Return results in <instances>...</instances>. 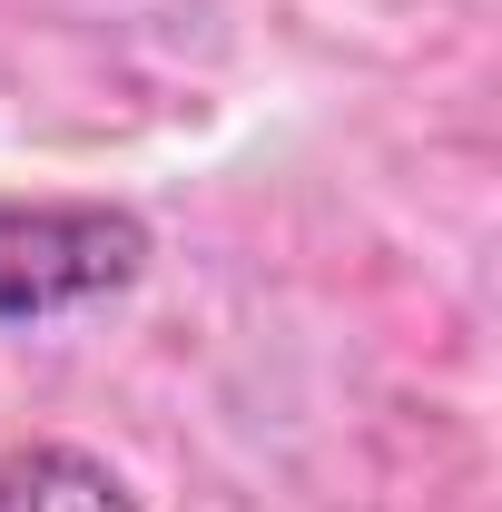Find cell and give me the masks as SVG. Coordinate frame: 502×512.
<instances>
[{
    "mask_svg": "<svg viewBox=\"0 0 502 512\" xmlns=\"http://www.w3.org/2000/svg\"><path fill=\"white\" fill-rule=\"evenodd\" d=\"M148 276V227L128 207H89V197H40L10 207L0 197V325H60L89 316Z\"/></svg>",
    "mask_w": 502,
    "mask_h": 512,
    "instance_id": "cell-1",
    "label": "cell"
},
{
    "mask_svg": "<svg viewBox=\"0 0 502 512\" xmlns=\"http://www.w3.org/2000/svg\"><path fill=\"white\" fill-rule=\"evenodd\" d=\"M0 512H138V503L99 453L20 444V453H0Z\"/></svg>",
    "mask_w": 502,
    "mask_h": 512,
    "instance_id": "cell-2",
    "label": "cell"
}]
</instances>
